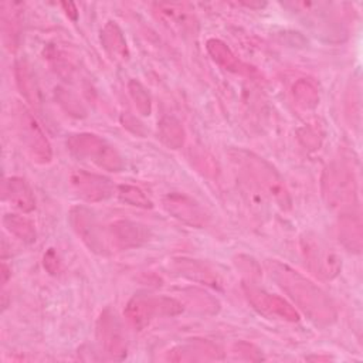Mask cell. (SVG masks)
<instances>
[{"instance_id":"1","label":"cell","mask_w":363,"mask_h":363,"mask_svg":"<svg viewBox=\"0 0 363 363\" xmlns=\"http://www.w3.org/2000/svg\"><path fill=\"white\" fill-rule=\"evenodd\" d=\"M268 272L277 285L316 325L328 326L336 320L337 312L332 299L309 278L279 261L267 262Z\"/></svg>"},{"instance_id":"19","label":"cell","mask_w":363,"mask_h":363,"mask_svg":"<svg viewBox=\"0 0 363 363\" xmlns=\"http://www.w3.org/2000/svg\"><path fill=\"white\" fill-rule=\"evenodd\" d=\"M101 44L105 52L115 61L123 62L129 58V48L122 28L116 21H106L101 28Z\"/></svg>"},{"instance_id":"32","label":"cell","mask_w":363,"mask_h":363,"mask_svg":"<svg viewBox=\"0 0 363 363\" xmlns=\"http://www.w3.org/2000/svg\"><path fill=\"white\" fill-rule=\"evenodd\" d=\"M43 264H44V268L51 274V275H55L58 274L60 271V259L55 254V251L52 248H50L45 254H44V258H43Z\"/></svg>"},{"instance_id":"10","label":"cell","mask_w":363,"mask_h":363,"mask_svg":"<svg viewBox=\"0 0 363 363\" xmlns=\"http://www.w3.org/2000/svg\"><path fill=\"white\" fill-rule=\"evenodd\" d=\"M244 294L250 305L262 315L274 316L285 322H298L301 319L298 311L284 298L269 294L262 288H258L251 281L242 285Z\"/></svg>"},{"instance_id":"11","label":"cell","mask_w":363,"mask_h":363,"mask_svg":"<svg viewBox=\"0 0 363 363\" xmlns=\"http://www.w3.org/2000/svg\"><path fill=\"white\" fill-rule=\"evenodd\" d=\"M69 184L72 191L86 203L104 201L116 193V187L109 177L86 170L74 172Z\"/></svg>"},{"instance_id":"17","label":"cell","mask_w":363,"mask_h":363,"mask_svg":"<svg viewBox=\"0 0 363 363\" xmlns=\"http://www.w3.org/2000/svg\"><path fill=\"white\" fill-rule=\"evenodd\" d=\"M337 237L342 245L353 252L360 254L363 247V225L357 211L342 213L337 218Z\"/></svg>"},{"instance_id":"31","label":"cell","mask_w":363,"mask_h":363,"mask_svg":"<svg viewBox=\"0 0 363 363\" xmlns=\"http://www.w3.org/2000/svg\"><path fill=\"white\" fill-rule=\"evenodd\" d=\"M234 354H237L241 359L245 360H261L262 354L259 352V349H257L254 345L248 343V342H237L233 347Z\"/></svg>"},{"instance_id":"26","label":"cell","mask_w":363,"mask_h":363,"mask_svg":"<svg viewBox=\"0 0 363 363\" xmlns=\"http://www.w3.org/2000/svg\"><path fill=\"white\" fill-rule=\"evenodd\" d=\"M116 194L121 201L140 208H150L153 207L152 200L147 197V194L138 186L133 184H121L116 187Z\"/></svg>"},{"instance_id":"24","label":"cell","mask_w":363,"mask_h":363,"mask_svg":"<svg viewBox=\"0 0 363 363\" xmlns=\"http://www.w3.org/2000/svg\"><path fill=\"white\" fill-rule=\"evenodd\" d=\"M292 98L301 109H313L319 104L318 84L311 78H299L292 85Z\"/></svg>"},{"instance_id":"14","label":"cell","mask_w":363,"mask_h":363,"mask_svg":"<svg viewBox=\"0 0 363 363\" xmlns=\"http://www.w3.org/2000/svg\"><path fill=\"white\" fill-rule=\"evenodd\" d=\"M167 360L172 362H206L220 360L223 353L220 349L206 339H191L167 352Z\"/></svg>"},{"instance_id":"25","label":"cell","mask_w":363,"mask_h":363,"mask_svg":"<svg viewBox=\"0 0 363 363\" xmlns=\"http://www.w3.org/2000/svg\"><path fill=\"white\" fill-rule=\"evenodd\" d=\"M4 228L13 234L16 238L24 244H33L37 240V231L34 223L20 214H4L3 217Z\"/></svg>"},{"instance_id":"2","label":"cell","mask_w":363,"mask_h":363,"mask_svg":"<svg viewBox=\"0 0 363 363\" xmlns=\"http://www.w3.org/2000/svg\"><path fill=\"white\" fill-rule=\"evenodd\" d=\"M228 156L240 179L250 189L269 199L284 211L291 208L292 200L285 182L271 163L245 149H231Z\"/></svg>"},{"instance_id":"34","label":"cell","mask_w":363,"mask_h":363,"mask_svg":"<svg viewBox=\"0 0 363 363\" xmlns=\"http://www.w3.org/2000/svg\"><path fill=\"white\" fill-rule=\"evenodd\" d=\"M61 6L64 7V10H65V13H67V16L69 17V18H72V20H77V17H78V10H77V6L74 4V3H71V1H65V3H61Z\"/></svg>"},{"instance_id":"33","label":"cell","mask_w":363,"mask_h":363,"mask_svg":"<svg viewBox=\"0 0 363 363\" xmlns=\"http://www.w3.org/2000/svg\"><path fill=\"white\" fill-rule=\"evenodd\" d=\"M122 125L123 128H126L129 132L138 135V136H143L145 135V129L143 125L132 115H125L122 116Z\"/></svg>"},{"instance_id":"28","label":"cell","mask_w":363,"mask_h":363,"mask_svg":"<svg viewBox=\"0 0 363 363\" xmlns=\"http://www.w3.org/2000/svg\"><path fill=\"white\" fill-rule=\"evenodd\" d=\"M184 298L187 299L189 305L200 309L204 313H216L218 311V301L214 299L211 295L206 294L200 289H186Z\"/></svg>"},{"instance_id":"5","label":"cell","mask_w":363,"mask_h":363,"mask_svg":"<svg viewBox=\"0 0 363 363\" xmlns=\"http://www.w3.org/2000/svg\"><path fill=\"white\" fill-rule=\"evenodd\" d=\"M183 303L173 296L136 294L125 306V318L135 329H143L159 318H172L183 312Z\"/></svg>"},{"instance_id":"16","label":"cell","mask_w":363,"mask_h":363,"mask_svg":"<svg viewBox=\"0 0 363 363\" xmlns=\"http://www.w3.org/2000/svg\"><path fill=\"white\" fill-rule=\"evenodd\" d=\"M172 268L182 277L206 284L214 288L221 286V277L220 274L208 264L199 261V259H189V258H176L172 262Z\"/></svg>"},{"instance_id":"12","label":"cell","mask_w":363,"mask_h":363,"mask_svg":"<svg viewBox=\"0 0 363 363\" xmlns=\"http://www.w3.org/2000/svg\"><path fill=\"white\" fill-rule=\"evenodd\" d=\"M162 206L173 218L190 227H204L210 220L206 208L184 193H167L162 199Z\"/></svg>"},{"instance_id":"35","label":"cell","mask_w":363,"mask_h":363,"mask_svg":"<svg viewBox=\"0 0 363 363\" xmlns=\"http://www.w3.org/2000/svg\"><path fill=\"white\" fill-rule=\"evenodd\" d=\"M1 275H3V284H6V281H7L9 275H10V272H9V268H7V265H6L4 262L1 264Z\"/></svg>"},{"instance_id":"9","label":"cell","mask_w":363,"mask_h":363,"mask_svg":"<svg viewBox=\"0 0 363 363\" xmlns=\"http://www.w3.org/2000/svg\"><path fill=\"white\" fill-rule=\"evenodd\" d=\"M96 340L101 350L111 359L121 360L126 357V335L119 316L111 308H105L96 320Z\"/></svg>"},{"instance_id":"15","label":"cell","mask_w":363,"mask_h":363,"mask_svg":"<svg viewBox=\"0 0 363 363\" xmlns=\"http://www.w3.org/2000/svg\"><path fill=\"white\" fill-rule=\"evenodd\" d=\"M155 11L157 17L170 28L180 33H191L196 27L193 10L186 3H156Z\"/></svg>"},{"instance_id":"13","label":"cell","mask_w":363,"mask_h":363,"mask_svg":"<svg viewBox=\"0 0 363 363\" xmlns=\"http://www.w3.org/2000/svg\"><path fill=\"white\" fill-rule=\"evenodd\" d=\"M111 250H132L143 245L150 238L146 225L130 220H115L106 227Z\"/></svg>"},{"instance_id":"23","label":"cell","mask_w":363,"mask_h":363,"mask_svg":"<svg viewBox=\"0 0 363 363\" xmlns=\"http://www.w3.org/2000/svg\"><path fill=\"white\" fill-rule=\"evenodd\" d=\"M157 138L170 149H180L186 140V132L182 122L170 115L163 116L157 122Z\"/></svg>"},{"instance_id":"22","label":"cell","mask_w":363,"mask_h":363,"mask_svg":"<svg viewBox=\"0 0 363 363\" xmlns=\"http://www.w3.org/2000/svg\"><path fill=\"white\" fill-rule=\"evenodd\" d=\"M14 75H16V82H17L20 94L34 108H38L41 105L40 88H38L35 75H34L31 67L28 65V62L23 61V60L17 61L16 67H14Z\"/></svg>"},{"instance_id":"7","label":"cell","mask_w":363,"mask_h":363,"mask_svg":"<svg viewBox=\"0 0 363 363\" xmlns=\"http://www.w3.org/2000/svg\"><path fill=\"white\" fill-rule=\"evenodd\" d=\"M16 129L31 160L38 164H48L52 159L51 143L35 116L26 106L20 105L16 111Z\"/></svg>"},{"instance_id":"30","label":"cell","mask_w":363,"mask_h":363,"mask_svg":"<svg viewBox=\"0 0 363 363\" xmlns=\"http://www.w3.org/2000/svg\"><path fill=\"white\" fill-rule=\"evenodd\" d=\"M296 135H298L299 142L311 150L319 149L323 142V130L318 123L303 125L302 128L298 129Z\"/></svg>"},{"instance_id":"29","label":"cell","mask_w":363,"mask_h":363,"mask_svg":"<svg viewBox=\"0 0 363 363\" xmlns=\"http://www.w3.org/2000/svg\"><path fill=\"white\" fill-rule=\"evenodd\" d=\"M55 99L61 105V108L75 118H82L86 115L85 106L77 98L75 94L65 88H55Z\"/></svg>"},{"instance_id":"8","label":"cell","mask_w":363,"mask_h":363,"mask_svg":"<svg viewBox=\"0 0 363 363\" xmlns=\"http://www.w3.org/2000/svg\"><path fill=\"white\" fill-rule=\"evenodd\" d=\"M68 220L75 234L89 248V251L101 255L112 251L106 228L89 208L84 206L72 207L68 213Z\"/></svg>"},{"instance_id":"21","label":"cell","mask_w":363,"mask_h":363,"mask_svg":"<svg viewBox=\"0 0 363 363\" xmlns=\"http://www.w3.org/2000/svg\"><path fill=\"white\" fill-rule=\"evenodd\" d=\"M20 3H1V30H3V41L6 47L13 51L18 45L20 28H21V13L18 10Z\"/></svg>"},{"instance_id":"18","label":"cell","mask_w":363,"mask_h":363,"mask_svg":"<svg viewBox=\"0 0 363 363\" xmlns=\"http://www.w3.org/2000/svg\"><path fill=\"white\" fill-rule=\"evenodd\" d=\"M3 199L23 213H31L35 208V197L30 184L17 176L4 179Z\"/></svg>"},{"instance_id":"27","label":"cell","mask_w":363,"mask_h":363,"mask_svg":"<svg viewBox=\"0 0 363 363\" xmlns=\"http://www.w3.org/2000/svg\"><path fill=\"white\" fill-rule=\"evenodd\" d=\"M128 91L129 95L136 106V109L139 111L140 115H150L152 112V98L150 94L147 92V89L136 79H130L128 82Z\"/></svg>"},{"instance_id":"20","label":"cell","mask_w":363,"mask_h":363,"mask_svg":"<svg viewBox=\"0 0 363 363\" xmlns=\"http://www.w3.org/2000/svg\"><path fill=\"white\" fill-rule=\"evenodd\" d=\"M206 50L211 60L221 68L235 72V74H248L250 67L245 65L238 57L231 51V48L218 38H210L206 43Z\"/></svg>"},{"instance_id":"4","label":"cell","mask_w":363,"mask_h":363,"mask_svg":"<svg viewBox=\"0 0 363 363\" xmlns=\"http://www.w3.org/2000/svg\"><path fill=\"white\" fill-rule=\"evenodd\" d=\"M67 149L75 157L89 160L104 170L118 173L125 169V159L118 149L95 133L81 132L71 135L67 139Z\"/></svg>"},{"instance_id":"6","label":"cell","mask_w":363,"mask_h":363,"mask_svg":"<svg viewBox=\"0 0 363 363\" xmlns=\"http://www.w3.org/2000/svg\"><path fill=\"white\" fill-rule=\"evenodd\" d=\"M299 247L308 269L323 281L336 278L342 269L339 255L316 234L303 233L299 238Z\"/></svg>"},{"instance_id":"3","label":"cell","mask_w":363,"mask_h":363,"mask_svg":"<svg viewBox=\"0 0 363 363\" xmlns=\"http://www.w3.org/2000/svg\"><path fill=\"white\" fill-rule=\"evenodd\" d=\"M320 189L325 203L332 210L339 211V214L357 211V179L347 162H330L322 173Z\"/></svg>"}]
</instances>
